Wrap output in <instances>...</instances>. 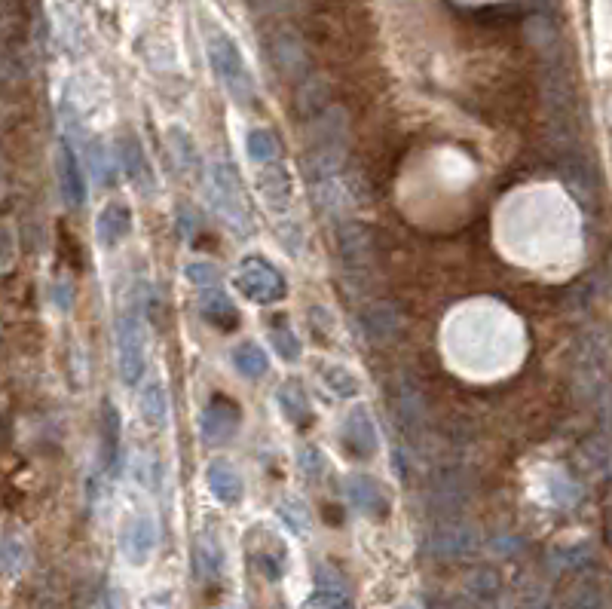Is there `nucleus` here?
Instances as JSON below:
<instances>
[{
  "instance_id": "obj_1",
  "label": "nucleus",
  "mask_w": 612,
  "mask_h": 609,
  "mask_svg": "<svg viewBox=\"0 0 612 609\" xmlns=\"http://www.w3.org/2000/svg\"><path fill=\"white\" fill-rule=\"evenodd\" d=\"M371 16L362 4L355 0H343V4H328L316 7L303 22V37L310 43L313 56L331 62V65H346L365 53L371 40Z\"/></svg>"
},
{
  "instance_id": "obj_2",
  "label": "nucleus",
  "mask_w": 612,
  "mask_h": 609,
  "mask_svg": "<svg viewBox=\"0 0 612 609\" xmlns=\"http://www.w3.org/2000/svg\"><path fill=\"white\" fill-rule=\"evenodd\" d=\"M612 383V334L591 325L579 334L573 349V386L585 401H597Z\"/></svg>"
},
{
  "instance_id": "obj_3",
  "label": "nucleus",
  "mask_w": 612,
  "mask_h": 609,
  "mask_svg": "<svg viewBox=\"0 0 612 609\" xmlns=\"http://www.w3.org/2000/svg\"><path fill=\"white\" fill-rule=\"evenodd\" d=\"M264 46L276 74L285 77L288 83L300 86L303 80L313 77V49L306 43L303 31H294L288 25H273L264 37Z\"/></svg>"
},
{
  "instance_id": "obj_4",
  "label": "nucleus",
  "mask_w": 612,
  "mask_h": 609,
  "mask_svg": "<svg viewBox=\"0 0 612 609\" xmlns=\"http://www.w3.org/2000/svg\"><path fill=\"white\" fill-rule=\"evenodd\" d=\"M206 49H209V62H212L215 74L221 77L224 89L233 95L236 105H251L254 101V77H251L242 53H239L236 40L224 31H209Z\"/></svg>"
},
{
  "instance_id": "obj_5",
  "label": "nucleus",
  "mask_w": 612,
  "mask_h": 609,
  "mask_svg": "<svg viewBox=\"0 0 612 609\" xmlns=\"http://www.w3.org/2000/svg\"><path fill=\"white\" fill-rule=\"evenodd\" d=\"M209 196H212L215 212L236 233H251V209L245 202V190H242L236 172L227 163H215L209 169Z\"/></svg>"
},
{
  "instance_id": "obj_6",
  "label": "nucleus",
  "mask_w": 612,
  "mask_h": 609,
  "mask_svg": "<svg viewBox=\"0 0 612 609\" xmlns=\"http://www.w3.org/2000/svg\"><path fill=\"white\" fill-rule=\"evenodd\" d=\"M236 288L254 303H279L288 294L282 273L264 258H245L236 273Z\"/></svg>"
},
{
  "instance_id": "obj_7",
  "label": "nucleus",
  "mask_w": 612,
  "mask_h": 609,
  "mask_svg": "<svg viewBox=\"0 0 612 609\" xmlns=\"http://www.w3.org/2000/svg\"><path fill=\"white\" fill-rule=\"evenodd\" d=\"M144 352H147V334L138 316H123L117 322V362L123 383L135 386L144 374Z\"/></svg>"
},
{
  "instance_id": "obj_8",
  "label": "nucleus",
  "mask_w": 612,
  "mask_h": 609,
  "mask_svg": "<svg viewBox=\"0 0 612 609\" xmlns=\"http://www.w3.org/2000/svg\"><path fill=\"white\" fill-rule=\"evenodd\" d=\"M481 548V536L472 524L466 521H450L441 524L432 539H429V551L441 561H459V557H472Z\"/></svg>"
},
{
  "instance_id": "obj_9",
  "label": "nucleus",
  "mask_w": 612,
  "mask_h": 609,
  "mask_svg": "<svg viewBox=\"0 0 612 609\" xmlns=\"http://www.w3.org/2000/svg\"><path fill=\"white\" fill-rule=\"evenodd\" d=\"M340 441H343V447H346V453L352 456V460H371V456L377 453L380 435H377V426H374V420H371V414L365 408H355L343 420Z\"/></svg>"
},
{
  "instance_id": "obj_10",
  "label": "nucleus",
  "mask_w": 612,
  "mask_h": 609,
  "mask_svg": "<svg viewBox=\"0 0 612 609\" xmlns=\"http://www.w3.org/2000/svg\"><path fill=\"white\" fill-rule=\"evenodd\" d=\"M239 417H242V414H239V408H236L230 398H224V395L212 398L206 408H202V414H199L202 438H206L209 444H224V441H230V438L236 435V429H239Z\"/></svg>"
},
{
  "instance_id": "obj_11",
  "label": "nucleus",
  "mask_w": 612,
  "mask_h": 609,
  "mask_svg": "<svg viewBox=\"0 0 612 609\" xmlns=\"http://www.w3.org/2000/svg\"><path fill=\"white\" fill-rule=\"evenodd\" d=\"M157 521H153V515H135L129 518V524L123 527V539H120V548H123V557L129 564L135 567H144L150 561L153 548H157Z\"/></svg>"
},
{
  "instance_id": "obj_12",
  "label": "nucleus",
  "mask_w": 612,
  "mask_h": 609,
  "mask_svg": "<svg viewBox=\"0 0 612 609\" xmlns=\"http://www.w3.org/2000/svg\"><path fill=\"white\" fill-rule=\"evenodd\" d=\"M346 493L352 499V505L368 518H386L389 512V496L383 490L380 481H374L371 475H352L346 481Z\"/></svg>"
},
{
  "instance_id": "obj_13",
  "label": "nucleus",
  "mask_w": 612,
  "mask_h": 609,
  "mask_svg": "<svg viewBox=\"0 0 612 609\" xmlns=\"http://www.w3.org/2000/svg\"><path fill=\"white\" fill-rule=\"evenodd\" d=\"M340 258L352 273H365L371 267V236L359 224H343L337 230Z\"/></svg>"
},
{
  "instance_id": "obj_14",
  "label": "nucleus",
  "mask_w": 612,
  "mask_h": 609,
  "mask_svg": "<svg viewBox=\"0 0 612 609\" xmlns=\"http://www.w3.org/2000/svg\"><path fill=\"white\" fill-rule=\"evenodd\" d=\"M132 230V212L126 202H108L105 209H101L98 221H95V233H98V242L101 245H120Z\"/></svg>"
},
{
  "instance_id": "obj_15",
  "label": "nucleus",
  "mask_w": 612,
  "mask_h": 609,
  "mask_svg": "<svg viewBox=\"0 0 612 609\" xmlns=\"http://www.w3.org/2000/svg\"><path fill=\"white\" fill-rule=\"evenodd\" d=\"M258 193H261V199L267 202L273 212H285L291 206V193H294L291 175L279 163L276 166H264L261 175H258Z\"/></svg>"
},
{
  "instance_id": "obj_16",
  "label": "nucleus",
  "mask_w": 612,
  "mask_h": 609,
  "mask_svg": "<svg viewBox=\"0 0 612 609\" xmlns=\"http://www.w3.org/2000/svg\"><path fill=\"white\" fill-rule=\"evenodd\" d=\"M206 484H209L212 496H215L218 502H224V505H236V502L242 499V493H245L239 472H236L233 463H227V460H215V463L209 466Z\"/></svg>"
},
{
  "instance_id": "obj_17",
  "label": "nucleus",
  "mask_w": 612,
  "mask_h": 609,
  "mask_svg": "<svg viewBox=\"0 0 612 609\" xmlns=\"http://www.w3.org/2000/svg\"><path fill=\"white\" fill-rule=\"evenodd\" d=\"M199 313L215 328H233L236 325V307L221 288H206L199 297Z\"/></svg>"
},
{
  "instance_id": "obj_18",
  "label": "nucleus",
  "mask_w": 612,
  "mask_h": 609,
  "mask_svg": "<svg viewBox=\"0 0 612 609\" xmlns=\"http://www.w3.org/2000/svg\"><path fill=\"white\" fill-rule=\"evenodd\" d=\"M120 160H123V169H126V175H129V181H132L135 187H141V190H153V172H150V163H147V157H144L141 144H138L132 135H126L123 144H120Z\"/></svg>"
},
{
  "instance_id": "obj_19",
  "label": "nucleus",
  "mask_w": 612,
  "mask_h": 609,
  "mask_svg": "<svg viewBox=\"0 0 612 609\" xmlns=\"http://www.w3.org/2000/svg\"><path fill=\"white\" fill-rule=\"evenodd\" d=\"M59 166H62V190H65L68 206H83V199H86V184H83V175H80L77 154H74V147H71L68 141L62 144Z\"/></svg>"
},
{
  "instance_id": "obj_20",
  "label": "nucleus",
  "mask_w": 612,
  "mask_h": 609,
  "mask_svg": "<svg viewBox=\"0 0 612 609\" xmlns=\"http://www.w3.org/2000/svg\"><path fill=\"white\" fill-rule=\"evenodd\" d=\"M138 411L144 417V423L150 429H163L166 420H169V398L163 392L160 383H147L144 392H141V401H138Z\"/></svg>"
},
{
  "instance_id": "obj_21",
  "label": "nucleus",
  "mask_w": 612,
  "mask_h": 609,
  "mask_svg": "<svg viewBox=\"0 0 612 609\" xmlns=\"http://www.w3.org/2000/svg\"><path fill=\"white\" fill-rule=\"evenodd\" d=\"M233 368L242 374V377H248V380H258V377H264L267 374V352L258 346V343H251V340H245V343H239L236 349H233Z\"/></svg>"
},
{
  "instance_id": "obj_22",
  "label": "nucleus",
  "mask_w": 612,
  "mask_h": 609,
  "mask_svg": "<svg viewBox=\"0 0 612 609\" xmlns=\"http://www.w3.org/2000/svg\"><path fill=\"white\" fill-rule=\"evenodd\" d=\"M245 144H248V157L254 163H261V166H276L279 163L282 144H279L273 129H251Z\"/></svg>"
},
{
  "instance_id": "obj_23",
  "label": "nucleus",
  "mask_w": 612,
  "mask_h": 609,
  "mask_svg": "<svg viewBox=\"0 0 612 609\" xmlns=\"http://www.w3.org/2000/svg\"><path fill=\"white\" fill-rule=\"evenodd\" d=\"M279 408L282 414L294 423V426H306L310 423V398L303 395L300 383H285L279 389Z\"/></svg>"
},
{
  "instance_id": "obj_24",
  "label": "nucleus",
  "mask_w": 612,
  "mask_h": 609,
  "mask_svg": "<svg viewBox=\"0 0 612 609\" xmlns=\"http://www.w3.org/2000/svg\"><path fill=\"white\" fill-rule=\"evenodd\" d=\"M101 441H105V466L108 472H117L120 460V417L111 404H105V420H101Z\"/></svg>"
},
{
  "instance_id": "obj_25",
  "label": "nucleus",
  "mask_w": 612,
  "mask_h": 609,
  "mask_svg": "<svg viewBox=\"0 0 612 609\" xmlns=\"http://www.w3.org/2000/svg\"><path fill=\"white\" fill-rule=\"evenodd\" d=\"M564 609H609L606 606V591L597 582H579L576 588H570Z\"/></svg>"
},
{
  "instance_id": "obj_26",
  "label": "nucleus",
  "mask_w": 612,
  "mask_h": 609,
  "mask_svg": "<svg viewBox=\"0 0 612 609\" xmlns=\"http://www.w3.org/2000/svg\"><path fill=\"white\" fill-rule=\"evenodd\" d=\"M582 460L585 466L594 472V475H603L609 466H612V441L603 435V438H591L585 447H582Z\"/></svg>"
},
{
  "instance_id": "obj_27",
  "label": "nucleus",
  "mask_w": 612,
  "mask_h": 609,
  "mask_svg": "<svg viewBox=\"0 0 612 609\" xmlns=\"http://www.w3.org/2000/svg\"><path fill=\"white\" fill-rule=\"evenodd\" d=\"M499 588H502V579H499L496 570H478V573L469 576L466 594L472 600H478V603H487V600H493L499 594Z\"/></svg>"
},
{
  "instance_id": "obj_28",
  "label": "nucleus",
  "mask_w": 612,
  "mask_h": 609,
  "mask_svg": "<svg viewBox=\"0 0 612 609\" xmlns=\"http://www.w3.org/2000/svg\"><path fill=\"white\" fill-rule=\"evenodd\" d=\"M322 380H325V386L334 392V395H340V398H352V395H359V380H355L346 368H337V365H325V371H322Z\"/></svg>"
},
{
  "instance_id": "obj_29",
  "label": "nucleus",
  "mask_w": 612,
  "mask_h": 609,
  "mask_svg": "<svg viewBox=\"0 0 612 609\" xmlns=\"http://www.w3.org/2000/svg\"><path fill=\"white\" fill-rule=\"evenodd\" d=\"M196 564H199V570L206 573V576H218V573H221V564H224L221 545L212 542L209 536H202V539L196 542Z\"/></svg>"
},
{
  "instance_id": "obj_30",
  "label": "nucleus",
  "mask_w": 612,
  "mask_h": 609,
  "mask_svg": "<svg viewBox=\"0 0 612 609\" xmlns=\"http://www.w3.org/2000/svg\"><path fill=\"white\" fill-rule=\"evenodd\" d=\"M25 567H28V545H25V539L7 533V539H4V570H7V576H16Z\"/></svg>"
},
{
  "instance_id": "obj_31",
  "label": "nucleus",
  "mask_w": 612,
  "mask_h": 609,
  "mask_svg": "<svg viewBox=\"0 0 612 609\" xmlns=\"http://www.w3.org/2000/svg\"><path fill=\"white\" fill-rule=\"evenodd\" d=\"M279 515H282V521H285V527L291 530V533H297V536H306V530H310V512L303 509V502H297V499H285L282 505H279Z\"/></svg>"
},
{
  "instance_id": "obj_32",
  "label": "nucleus",
  "mask_w": 612,
  "mask_h": 609,
  "mask_svg": "<svg viewBox=\"0 0 612 609\" xmlns=\"http://www.w3.org/2000/svg\"><path fill=\"white\" fill-rule=\"evenodd\" d=\"M270 343L276 346V352L282 355L285 362H297L300 359V340L291 334V328H273L270 331Z\"/></svg>"
},
{
  "instance_id": "obj_33",
  "label": "nucleus",
  "mask_w": 612,
  "mask_h": 609,
  "mask_svg": "<svg viewBox=\"0 0 612 609\" xmlns=\"http://www.w3.org/2000/svg\"><path fill=\"white\" fill-rule=\"evenodd\" d=\"M306 609H355L349 594H337V591H319L306 600Z\"/></svg>"
},
{
  "instance_id": "obj_34",
  "label": "nucleus",
  "mask_w": 612,
  "mask_h": 609,
  "mask_svg": "<svg viewBox=\"0 0 612 609\" xmlns=\"http://www.w3.org/2000/svg\"><path fill=\"white\" fill-rule=\"evenodd\" d=\"M187 279L196 285V288H218V270L212 267V264H206V261H193V264H187Z\"/></svg>"
},
{
  "instance_id": "obj_35",
  "label": "nucleus",
  "mask_w": 612,
  "mask_h": 609,
  "mask_svg": "<svg viewBox=\"0 0 612 609\" xmlns=\"http://www.w3.org/2000/svg\"><path fill=\"white\" fill-rule=\"evenodd\" d=\"M316 588H319V591L349 594V591H346V579H343L337 570H331V567H319V573H316Z\"/></svg>"
},
{
  "instance_id": "obj_36",
  "label": "nucleus",
  "mask_w": 612,
  "mask_h": 609,
  "mask_svg": "<svg viewBox=\"0 0 612 609\" xmlns=\"http://www.w3.org/2000/svg\"><path fill=\"white\" fill-rule=\"evenodd\" d=\"M248 7L261 16H276L288 7V0H248Z\"/></svg>"
},
{
  "instance_id": "obj_37",
  "label": "nucleus",
  "mask_w": 612,
  "mask_h": 609,
  "mask_svg": "<svg viewBox=\"0 0 612 609\" xmlns=\"http://www.w3.org/2000/svg\"><path fill=\"white\" fill-rule=\"evenodd\" d=\"M386 310H389V307L383 303V307H374L368 316H371V319H374V316H380V313L386 316ZM368 328H371V334H374V337H389V325H386V322H368Z\"/></svg>"
},
{
  "instance_id": "obj_38",
  "label": "nucleus",
  "mask_w": 612,
  "mask_h": 609,
  "mask_svg": "<svg viewBox=\"0 0 612 609\" xmlns=\"http://www.w3.org/2000/svg\"><path fill=\"white\" fill-rule=\"evenodd\" d=\"M310 4H316V7H328V4H343V0H310Z\"/></svg>"
},
{
  "instance_id": "obj_39",
  "label": "nucleus",
  "mask_w": 612,
  "mask_h": 609,
  "mask_svg": "<svg viewBox=\"0 0 612 609\" xmlns=\"http://www.w3.org/2000/svg\"><path fill=\"white\" fill-rule=\"evenodd\" d=\"M606 536H609V542H612V505H609V521H606Z\"/></svg>"
},
{
  "instance_id": "obj_40",
  "label": "nucleus",
  "mask_w": 612,
  "mask_h": 609,
  "mask_svg": "<svg viewBox=\"0 0 612 609\" xmlns=\"http://www.w3.org/2000/svg\"><path fill=\"white\" fill-rule=\"evenodd\" d=\"M398 609H414V606H398Z\"/></svg>"
},
{
  "instance_id": "obj_41",
  "label": "nucleus",
  "mask_w": 612,
  "mask_h": 609,
  "mask_svg": "<svg viewBox=\"0 0 612 609\" xmlns=\"http://www.w3.org/2000/svg\"><path fill=\"white\" fill-rule=\"evenodd\" d=\"M273 609H285V606H273Z\"/></svg>"
}]
</instances>
